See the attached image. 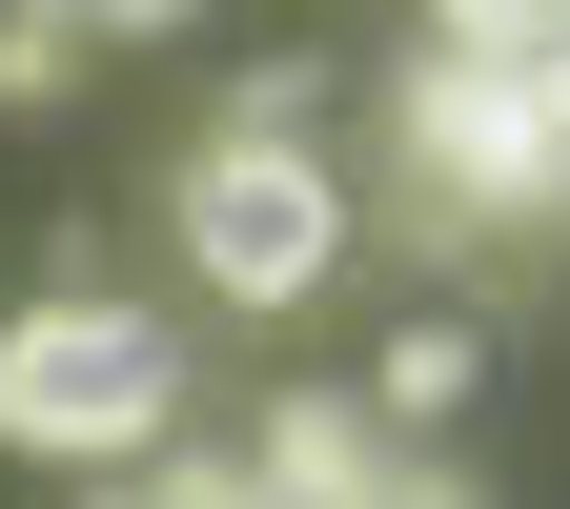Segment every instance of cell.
Masks as SVG:
<instances>
[{"mask_svg": "<svg viewBox=\"0 0 570 509\" xmlns=\"http://www.w3.org/2000/svg\"><path fill=\"white\" fill-rule=\"evenodd\" d=\"M0 449L122 489V449H184V346L142 326L122 285H41V306H0Z\"/></svg>", "mask_w": 570, "mask_h": 509, "instance_id": "cell-1", "label": "cell"}, {"mask_svg": "<svg viewBox=\"0 0 570 509\" xmlns=\"http://www.w3.org/2000/svg\"><path fill=\"white\" fill-rule=\"evenodd\" d=\"M530 82H550V123H570V61H530Z\"/></svg>", "mask_w": 570, "mask_h": 509, "instance_id": "cell-12", "label": "cell"}, {"mask_svg": "<svg viewBox=\"0 0 570 509\" xmlns=\"http://www.w3.org/2000/svg\"><path fill=\"white\" fill-rule=\"evenodd\" d=\"M346 225H367V204H346L306 143H204L184 164V265L225 285V306H306V285L346 265Z\"/></svg>", "mask_w": 570, "mask_h": 509, "instance_id": "cell-3", "label": "cell"}, {"mask_svg": "<svg viewBox=\"0 0 570 509\" xmlns=\"http://www.w3.org/2000/svg\"><path fill=\"white\" fill-rule=\"evenodd\" d=\"M142 509H285L245 449H142Z\"/></svg>", "mask_w": 570, "mask_h": 509, "instance_id": "cell-8", "label": "cell"}, {"mask_svg": "<svg viewBox=\"0 0 570 509\" xmlns=\"http://www.w3.org/2000/svg\"><path fill=\"white\" fill-rule=\"evenodd\" d=\"M82 509H122V489H82Z\"/></svg>", "mask_w": 570, "mask_h": 509, "instance_id": "cell-13", "label": "cell"}, {"mask_svg": "<svg viewBox=\"0 0 570 509\" xmlns=\"http://www.w3.org/2000/svg\"><path fill=\"white\" fill-rule=\"evenodd\" d=\"M469 388H489V326H469V306H407L387 368H367V408H407V428H449Z\"/></svg>", "mask_w": 570, "mask_h": 509, "instance_id": "cell-5", "label": "cell"}, {"mask_svg": "<svg viewBox=\"0 0 570 509\" xmlns=\"http://www.w3.org/2000/svg\"><path fill=\"white\" fill-rule=\"evenodd\" d=\"M0 21H61V41H82V61H102V41H184V21H204V0H0Z\"/></svg>", "mask_w": 570, "mask_h": 509, "instance_id": "cell-9", "label": "cell"}, {"mask_svg": "<svg viewBox=\"0 0 570 509\" xmlns=\"http://www.w3.org/2000/svg\"><path fill=\"white\" fill-rule=\"evenodd\" d=\"M61 82H82V41H61V21H0V123H41Z\"/></svg>", "mask_w": 570, "mask_h": 509, "instance_id": "cell-10", "label": "cell"}, {"mask_svg": "<svg viewBox=\"0 0 570 509\" xmlns=\"http://www.w3.org/2000/svg\"><path fill=\"white\" fill-rule=\"evenodd\" d=\"M407 184L469 204L489 245H510V225H570V123H550V82H530V61H449V41H428V61H407Z\"/></svg>", "mask_w": 570, "mask_h": 509, "instance_id": "cell-2", "label": "cell"}, {"mask_svg": "<svg viewBox=\"0 0 570 509\" xmlns=\"http://www.w3.org/2000/svg\"><path fill=\"white\" fill-rule=\"evenodd\" d=\"M367 509H469V469H387V489H367Z\"/></svg>", "mask_w": 570, "mask_h": 509, "instance_id": "cell-11", "label": "cell"}, {"mask_svg": "<svg viewBox=\"0 0 570 509\" xmlns=\"http://www.w3.org/2000/svg\"><path fill=\"white\" fill-rule=\"evenodd\" d=\"M449 61H570V0H428Z\"/></svg>", "mask_w": 570, "mask_h": 509, "instance_id": "cell-7", "label": "cell"}, {"mask_svg": "<svg viewBox=\"0 0 570 509\" xmlns=\"http://www.w3.org/2000/svg\"><path fill=\"white\" fill-rule=\"evenodd\" d=\"M245 469H265L285 509H367V489H387V449H367V408H346V388H285Z\"/></svg>", "mask_w": 570, "mask_h": 509, "instance_id": "cell-4", "label": "cell"}, {"mask_svg": "<svg viewBox=\"0 0 570 509\" xmlns=\"http://www.w3.org/2000/svg\"><path fill=\"white\" fill-rule=\"evenodd\" d=\"M326 82H346L326 41H265L245 82H225V123H204V143H306V123H326Z\"/></svg>", "mask_w": 570, "mask_h": 509, "instance_id": "cell-6", "label": "cell"}]
</instances>
